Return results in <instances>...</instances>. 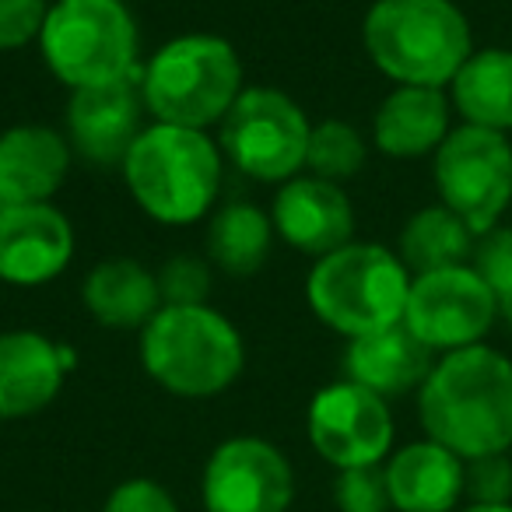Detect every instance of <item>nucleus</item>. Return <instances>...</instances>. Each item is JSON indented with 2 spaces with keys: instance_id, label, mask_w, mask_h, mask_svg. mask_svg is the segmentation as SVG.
I'll return each mask as SVG.
<instances>
[{
  "instance_id": "obj_3",
  "label": "nucleus",
  "mask_w": 512,
  "mask_h": 512,
  "mask_svg": "<svg viewBox=\"0 0 512 512\" xmlns=\"http://www.w3.org/2000/svg\"><path fill=\"white\" fill-rule=\"evenodd\" d=\"M141 102L155 123L211 130L221 127L242 95V60L221 36L190 32L151 53L141 67Z\"/></svg>"
},
{
  "instance_id": "obj_29",
  "label": "nucleus",
  "mask_w": 512,
  "mask_h": 512,
  "mask_svg": "<svg viewBox=\"0 0 512 512\" xmlns=\"http://www.w3.org/2000/svg\"><path fill=\"white\" fill-rule=\"evenodd\" d=\"M467 502L474 505L512 502V453L467 460Z\"/></svg>"
},
{
  "instance_id": "obj_25",
  "label": "nucleus",
  "mask_w": 512,
  "mask_h": 512,
  "mask_svg": "<svg viewBox=\"0 0 512 512\" xmlns=\"http://www.w3.org/2000/svg\"><path fill=\"white\" fill-rule=\"evenodd\" d=\"M365 158H369L365 137L358 134L351 123L323 120L313 127V137H309V155H306L309 176H320V179H327V183L341 186L344 179L358 176V172L365 169Z\"/></svg>"
},
{
  "instance_id": "obj_21",
  "label": "nucleus",
  "mask_w": 512,
  "mask_h": 512,
  "mask_svg": "<svg viewBox=\"0 0 512 512\" xmlns=\"http://www.w3.org/2000/svg\"><path fill=\"white\" fill-rule=\"evenodd\" d=\"M81 302L99 327L144 330L162 309V292H158L155 271L127 256H116V260L95 264L85 274Z\"/></svg>"
},
{
  "instance_id": "obj_10",
  "label": "nucleus",
  "mask_w": 512,
  "mask_h": 512,
  "mask_svg": "<svg viewBox=\"0 0 512 512\" xmlns=\"http://www.w3.org/2000/svg\"><path fill=\"white\" fill-rule=\"evenodd\" d=\"M306 432L316 456L334 470L383 467L397 439L390 400L351 379L323 386L309 400Z\"/></svg>"
},
{
  "instance_id": "obj_15",
  "label": "nucleus",
  "mask_w": 512,
  "mask_h": 512,
  "mask_svg": "<svg viewBox=\"0 0 512 512\" xmlns=\"http://www.w3.org/2000/svg\"><path fill=\"white\" fill-rule=\"evenodd\" d=\"M271 221L285 246L313 260L355 242V207L348 193L320 176H295L281 183L271 204Z\"/></svg>"
},
{
  "instance_id": "obj_18",
  "label": "nucleus",
  "mask_w": 512,
  "mask_h": 512,
  "mask_svg": "<svg viewBox=\"0 0 512 512\" xmlns=\"http://www.w3.org/2000/svg\"><path fill=\"white\" fill-rule=\"evenodd\" d=\"M67 134L46 123H18L0 134V204H53L71 172Z\"/></svg>"
},
{
  "instance_id": "obj_6",
  "label": "nucleus",
  "mask_w": 512,
  "mask_h": 512,
  "mask_svg": "<svg viewBox=\"0 0 512 512\" xmlns=\"http://www.w3.org/2000/svg\"><path fill=\"white\" fill-rule=\"evenodd\" d=\"M411 271L379 242H348L320 256L306 278L309 309L348 341L404 323Z\"/></svg>"
},
{
  "instance_id": "obj_19",
  "label": "nucleus",
  "mask_w": 512,
  "mask_h": 512,
  "mask_svg": "<svg viewBox=\"0 0 512 512\" xmlns=\"http://www.w3.org/2000/svg\"><path fill=\"white\" fill-rule=\"evenodd\" d=\"M432 365V348H425L404 323L355 337L344 351V379L379 393L383 400L421 390Z\"/></svg>"
},
{
  "instance_id": "obj_24",
  "label": "nucleus",
  "mask_w": 512,
  "mask_h": 512,
  "mask_svg": "<svg viewBox=\"0 0 512 512\" xmlns=\"http://www.w3.org/2000/svg\"><path fill=\"white\" fill-rule=\"evenodd\" d=\"M467 256H474V232L442 204L418 211L400 232V260L414 278L460 267Z\"/></svg>"
},
{
  "instance_id": "obj_1",
  "label": "nucleus",
  "mask_w": 512,
  "mask_h": 512,
  "mask_svg": "<svg viewBox=\"0 0 512 512\" xmlns=\"http://www.w3.org/2000/svg\"><path fill=\"white\" fill-rule=\"evenodd\" d=\"M418 418L460 460L512 453V362L488 344L446 351L418 390Z\"/></svg>"
},
{
  "instance_id": "obj_27",
  "label": "nucleus",
  "mask_w": 512,
  "mask_h": 512,
  "mask_svg": "<svg viewBox=\"0 0 512 512\" xmlns=\"http://www.w3.org/2000/svg\"><path fill=\"white\" fill-rule=\"evenodd\" d=\"M334 505L337 512H393L383 467L337 470Z\"/></svg>"
},
{
  "instance_id": "obj_31",
  "label": "nucleus",
  "mask_w": 512,
  "mask_h": 512,
  "mask_svg": "<svg viewBox=\"0 0 512 512\" xmlns=\"http://www.w3.org/2000/svg\"><path fill=\"white\" fill-rule=\"evenodd\" d=\"M102 512H179V502L155 477H127L106 495Z\"/></svg>"
},
{
  "instance_id": "obj_9",
  "label": "nucleus",
  "mask_w": 512,
  "mask_h": 512,
  "mask_svg": "<svg viewBox=\"0 0 512 512\" xmlns=\"http://www.w3.org/2000/svg\"><path fill=\"white\" fill-rule=\"evenodd\" d=\"M442 207L474 235H488L512 200V144L484 127H456L435 151Z\"/></svg>"
},
{
  "instance_id": "obj_23",
  "label": "nucleus",
  "mask_w": 512,
  "mask_h": 512,
  "mask_svg": "<svg viewBox=\"0 0 512 512\" xmlns=\"http://www.w3.org/2000/svg\"><path fill=\"white\" fill-rule=\"evenodd\" d=\"M453 102L470 127L484 130H512V53L509 50H481L470 53L467 64L456 71Z\"/></svg>"
},
{
  "instance_id": "obj_8",
  "label": "nucleus",
  "mask_w": 512,
  "mask_h": 512,
  "mask_svg": "<svg viewBox=\"0 0 512 512\" xmlns=\"http://www.w3.org/2000/svg\"><path fill=\"white\" fill-rule=\"evenodd\" d=\"M309 137L313 123L292 95L249 85L221 120L218 148L242 176L281 186L306 169Z\"/></svg>"
},
{
  "instance_id": "obj_7",
  "label": "nucleus",
  "mask_w": 512,
  "mask_h": 512,
  "mask_svg": "<svg viewBox=\"0 0 512 512\" xmlns=\"http://www.w3.org/2000/svg\"><path fill=\"white\" fill-rule=\"evenodd\" d=\"M137 22L127 0H53L39 32V53L71 92L141 81Z\"/></svg>"
},
{
  "instance_id": "obj_12",
  "label": "nucleus",
  "mask_w": 512,
  "mask_h": 512,
  "mask_svg": "<svg viewBox=\"0 0 512 512\" xmlns=\"http://www.w3.org/2000/svg\"><path fill=\"white\" fill-rule=\"evenodd\" d=\"M498 313V299L474 267H446L411 278L404 327L432 351L481 344Z\"/></svg>"
},
{
  "instance_id": "obj_33",
  "label": "nucleus",
  "mask_w": 512,
  "mask_h": 512,
  "mask_svg": "<svg viewBox=\"0 0 512 512\" xmlns=\"http://www.w3.org/2000/svg\"><path fill=\"white\" fill-rule=\"evenodd\" d=\"M498 309H502V313H505V320L512 323V302H502V306H498Z\"/></svg>"
},
{
  "instance_id": "obj_16",
  "label": "nucleus",
  "mask_w": 512,
  "mask_h": 512,
  "mask_svg": "<svg viewBox=\"0 0 512 512\" xmlns=\"http://www.w3.org/2000/svg\"><path fill=\"white\" fill-rule=\"evenodd\" d=\"M78 355L39 330L0 334V421H22L46 411L64 390Z\"/></svg>"
},
{
  "instance_id": "obj_11",
  "label": "nucleus",
  "mask_w": 512,
  "mask_h": 512,
  "mask_svg": "<svg viewBox=\"0 0 512 512\" xmlns=\"http://www.w3.org/2000/svg\"><path fill=\"white\" fill-rule=\"evenodd\" d=\"M200 502L204 512H288L295 502L292 460L260 435H232L207 456Z\"/></svg>"
},
{
  "instance_id": "obj_17",
  "label": "nucleus",
  "mask_w": 512,
  "mask_h": 512,
  "mask_svg": "<svg viewBox=\"0 0 512 512\" xmlns=\"http://www.w3.org/2000/svg\"><path fill=\"white\" fill-rule=\"evenodd\" d=\"M393 512H460L467 505V460L435 439H414L383 463Z\"/></svg>"
},
{
  "instance_id": "obj_2",
  "label": "nucleus",
  "mask_w": 512,
  "mask_h": 512,
  "mask_svg": "<svg viewBox=\"0 0 512 512\" xmlns=\"http://www.w3.org/2000/svg\"><path fill=\"white\" fill-rule=\"evenodd\" d=\"M221 162L225 155L218 137L207 130L151 120L127 151L120 172L134 204L151 221L183 228L214 214L221 193Z\"/></svg>"
},
{
  "instance_id": "obj_32",
  "label": "nucleus",
  "mask_w": 512,
  "mask_h": 512,
  "mask_svg": "<svg viewBox=\"0 0 512 512\" xmlns=\"http://www.w3.org/2000/svg\"><path fill=\"white\" fill-rule=\"evenodd\" d=\"M460 512H512V502L509 505H474V502H467Z\"/></svg>"
},
{
  "instance_id": "obj_28",
  "label": "nucleus",
  "mask_w": 512,
  "mask_h": 512,
  "mask_svg": "<svg viewBox=\"0 0 512 512\" xmlns=\"http://www.w3.org/2000/svg\"><path fill=\"white\" fill-rule=\"evenodd\" d=\"M474 271L495 292L498 306L512 302V228H491L474 246Z\"/></svg>"
},
{
  "instance_id": "obj_14",
  "label": "nucleus",
  "mask_w": 512,
  "mask_h": 512,
  "mask_svg": "<svg viewBox=\"0 0 512 512\" xmlns=\"http://www.w3.org/2000/svg\"><path fill=\"white\" fill-rule=\"evenodd\" d=\"M144 102L137 81L71 92L67 102V141L78 158L95 169H120L127 151L141 137Z\"/></svg>"
},
{
  "instance_id": "obj_13",
  "label": "nucleus",
  "mask_w": 512,
  "mask_h": 512,
  "mask_svg": "<svg viewBox=\"0 0 512 512\" xmlns=\"http://www.w3.org/2000/svg\"><path fill=\"white\" fill-rule=\"evenodd\" d=\"M74 260V228L53 204H0V281L43 288Z\"/></svg>"
},
{
  "instance_id": "obj_4",
  "label": "nucleus",
  "mask_w": 512,
  "mask_h": 512,
  "mask_svg": "<svg viewBox=\"0 0 512 512\" xmlns=\"http://www.w3.org/2000/svg\"><path fill=\"white\" fill-rule=\"evenodd\" d=\"M141 365L165 393L207 400L225 393L246 369L235 323L211 306H162L141 330Z\"/></svg>"
},
{
  "instance_id": "obj_30",
  "label": "nucleus",
  "mask_w": 512,
  "mask_h": 512,
  "mask_svg": "<svg viewBox=\"0 0 512 512\" xmlns=\"http://www.w3.org/2000/svg\"><path fill=\"white\" fill-rule=\"evenodd\" d=\"M50 0H0V53L39 43Z\"/></svg>"
},
{
  "instance_id": "obj_26",
  "label": "nucleus",
  "mask_w": 512,
  "mask_h": 512,
  "mask_svg": "<svg viewBox=\"0 0 512 512\" xmlns=\"http://www.w3.org/2000/svg\"><path fill=\"white\" fill-rule=\"evenodd\" d=\"M155 278L158 292H162V306H207V299H211L214 274L204 256H169L155 271Z\"/></svg>"
},
{
  "instance_id": "obj_20",
  "label": "nucleus",
  "mask_w": 512,
  "mask_h": 512,
  "mask_svg": "<svg viewBox=\"0 0 512 512\" xmlns=\"http://www.w3.org/2000/svg\"><path fill=\"white\" fill-rule=\"evenodd\" d=\"M449 137V102L442 88L397 85L376 109L372 141L390 158H421Z\"/></svg>"
},
{
  "instance_id": "obj_5",
  "label": "nucleus",
  "mask_w": 512,
  "mask_h": 512,
  "mask_svg": "<svg viewBox=\"0 0 512 512\" xmlns=\"http://www.w3.org/2000/svg\"><path fill=\"white\" fill-rule=\"evenodd\" d=\"M372 64L397 85L442 88L470 60V25L453 0H376L362 22Z\"/></svg>"
},
{
  "instance_id": "obj_22",
  "label": "nucleus",
  "mask_w": 512,
  "mask_h": 512,
  "mask_svg": "<svg viewBox=\"0 0 512 512\" xmlns=\"http://www.w3.org/2000/svg\"><path fill=\"white\" fill-rule=\"evenodd\" d=\"M274 221L256 204H225L207 221V260L228 278H253L274 246Z\"/></svg>"
}]
</instances>
